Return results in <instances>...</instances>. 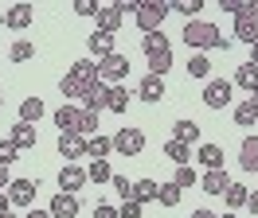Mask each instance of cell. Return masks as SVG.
<instances>
[{"label":"cell","instance_id":"1","mask_svg":"<svg viewBox=\"0 0 258 218\" xmlns=\"http://www.w3.org/2000/svg\"><path fill=\"white\" fill-rule=\"evenodd\" d=\"M180 35H184L188 51H208V47H215V51H227V47H231V39H227V35L215 28V24H208V20H188Z\"/></svg>","mask_w":258,"mask_h":218},{"label":"cell","instance_id":"2","mask_svg":"<svg viewBox=\"0 0 258 218\" xmlns=\"http://www.w3.org/2000/svg\"><path fill=\"white\" fill-rule=\"evenodd\" d=\"M168 12H172V4H164V0H141V8H137V28L145 31V35H153V31L164 28V20H168Z\"/></svg>","mask_w":258,"mask_h":218},{"label":"cell","instance_id":"3","mask_svg":"<svg viewBox=\"0 0 258 218\" xmlns=\"http://www.w3.org/2000/svg\"><path fill=\"white\" fill-rule=\"evenodd\" d=\"M98 78H102L106 86H121V82L129 78V55L113 51V55H106V59H98Z\"/></svg>","mask_w":258,"mask_h":218},{"label":"cell","instance_id":"4","mask_svg":"<svg viewBox=\"0 0 258 218\" xmlns=\"http://www.w3.org/2000/svg\"><path fill=\"white\" fill-rule=\"evenodd\" d=\"M235 39H242V43H258V4H242V12L235 16Z\"/></svg>","mask_w":258,"mask_h":218},{"label":"cell","instance_id":"5","mask_svg":"<svg viewBox=\"0 0 258 218\" xmlns=\"http://www.w3.org/2000/svg\"><path fill=\"white\" fill-rule=\"evenodd\" d=\"M110 140H113V152H121V156H137L141 148H145V129H133V125H129V129H117Z\"/></svg>","mask_w":258,"mask_h":218},{"label":"cell","instance_id":"6","mask_svg":"<svg viewBox=\"0 0 258 218\" xmlns=\"http://www.w3.org/2000/svg\"><path fill=\"white\" fill-rule=\"evenodd\" d=\"M231 90H235V86H231L227 78H211L208 86H204V105L208 109H227L231 105Z\"/></svg>","mask_w":258,"mask_h":218},{"label":"cell","instance_id":"7","mask_svg":"<svg viewBox=\"0 0 258 218\" xmlns=\"http://www.w3.org/2000/svg\"><path fill=\"white\" fill-rule=\"evenodd\" d=\"M59 156H63L67 164H75V160H82L86 156V137H79V133H59Z\"/></svg>","mask_w":258,"mask_h":218},{"label":"cell","instance_id":"8","mask_svg":"<svg viewBox=\"0 0 258 218\" xmlns=\"http://www.w3.org/2000/svg\"><path fill=\"white\" fill-rule=\"evenodd\" d=\"M8 199L16 206H35V179H12L8 183Z\"/></svg>","mask_w":258,"mask_h":218},{"label":"cell","instance_id":"9","mask_svg":"<svg viewBox=\"0 0 258 218\" xmlns=\"http://www.w3.org/2000/svg\"><path fill=\"white\" fill-rule=\"evenodd\" d=\"M106 101H110V86H106V82H94V86H86V93H82V109H86V113H98V109H106Z\"/></svg>","mask_w":258,"mask_h":218},{"label":"cell","instance_id":"10","mask_svg":"<svg viewBox=\"0 0 258 218\" xmlns=\"http://www.w3.org/2000/svg\"><path fill=\"white\" fill-rule=\"evenodd\" d=\"M94 20H98V31H110V35H117V31H121V24H125V16L117 12V4H102Z\"/></svg>","mask_w":258,"mask_h":218},{"label":"cell","instance_id":"11","mask_svg":"<svg viewBox=\"0 0 258 218\" xmlns=\"http://www.w3.org/2000/svg\"><path fill=\"white\" fill-rule=\"evenodd\" d=\"M51 218H75L79 214V195H71V191H59L55 199H51Z\"/></svg>","mask_w":258,"mask_h":218},{"label":"cell","instance_id":"12","mask_svg":"<svg viewBox=\"0 0 258 218\" xmlns=\"http://www.w3.org/2000/svg\"><path fill=\"white\" fill-rule=\"evenodd\" d=\"M67 74L75 78V82H82V86H94V82H102V78H98V62H94V59H75Z\"/></svg>","mask_w":258,"mask_h":218},{"label":"cell","instance_id":"13","mask_svg":"<svg viewBox=\"0 0 258 218\" xmlns=\"http://www.w3.org/2000/svg\"><path fill=\"white\" fill-rule=\"evenodd\" d=\"M137 97H141V101H149V105L164 101V78L145 74V78H141V86H137Z\"/></svg>","mask_w":258,"mask_h":218},{"label":"cell","instance_id":"14","mask_svg":"<svg viewBox=\"0 0 258 218\" xmlns=\"http://www.w3.org/2000/svg\"><path fill=\"white\" fill-rule=\"evenodd\" d=\"M200 187L208 195H223L231 187V175H227V168H208V175H200Z\"/></svg>","mask_w":258,"mask_h":218},{"label":"cell","instance_id":"15","mask_svg":"<svg viewBox=\"0 0 258 218\" xmlns=\"http://www.w3.org/2000/svg\"><path fill=\"white\" fill-rule=\"evenodd\" d=\"M32 20H35V8H32V4H12V8L4 12V24H8V28H16V31L32 28Z\"/></svg>","mask_w":258,"mask_h":218},{"label":"cell","instance_id":"16","mask_svg":"<svg viewBox=\"0 0 258 218\" xmlns=\"http://www.w3.org/2000/svg\"><path fill=\"white\" fill-rule=\"evenodd\" d=\"M8 140L16 144L20 152H28V148H35V125H28V121H16L12 129H8Z\"/></svg>","mask_w":258,"mask_h":218},{"label":"cell","instance_id":"17","mask_svg":"<svg viewBox=\"0 0 258 218\" xmlns=\"http://www.w3.org/2000/svg\"><path fill=\"white\" fill-rule=\"evenodd\" d=\"M82 183H86V168H79V164H63V171H59V187L63 191H82Z\"/></svg>","mask_w":258,"mask_h":218},{"label":"cell","instance_id":"18","mask_svg":"<svg viewBox=\"0 0 258 218\" xmlns=\"http://www.w3.org/2000/svg\"><path fill=\"white\" fill-rule=\"evenodd\" d=\"M79 117H82V109L71 105V101H63V105L55 109V125H59L63 133H79Z\"/></svg>","mask_w":258,"mask_h":218},{"label":"cell","instance_id":"19","mask_svg":"<svg viewBox=\"0 0 258 218\" xmlns=\"http://www.w3.org/2000/svg\"><path fill=\"white\" fill-rule=\"evenodd\" d=\"M86 47H90V55L106 59V55H113V35H110V31H98V28H94V35H86Z\"/></svg>","mask_w":258,"mask_h":218},{"label":"cell","instance_id":"20","mask_svg":"<svg viewBox=\"0 0 258 218\" xmlns=\"http://www.w3.org/2000/svg\"><path fill=\"white\" fill-rule=\"evenodd\" d=\"M231 86H242L246 93H254L258 90V66L254 62H242L239 70H235V82H231Z\"/></svg>","mask_w":258,"mask_h":218},{"label":"cell","instance_id":"21","mask_svg":"<svg viewBox=\"0 0 258 218\" xmlns=\"http://www.w3.org/2000/svg\"><path fill=\"white\" fill-rule=\"evenodd\" d=\"M110 152H113V140L110 137H102V133L86 137V156H90V160H106Z\"/></svg>","mask_w":258,"mask_h":218},{"label":"cell","instance_id":"22","mask_svg":"<svg viewBox=\"0 0 258 218\" xmlns=\"http://www.w3.org/2000/svg\"><path fill=\"white\" fill-rule=\"evenodd\" d=\"M239 164H242V171H258V137H246V140H242Z\"/></svg>","mask_w":258,"mask_h":218},{"label":"cell","instance_id":"23","mask_svg":"<svg viewBox=\"0 0 258 218\" xmlns=\"http://www.w3.org/2000/svg\"><path fill=\"white\" fill-rule=\"evenodd\" d=\"M164 156H168V160H172V164H192V144H184V140H168V144H164Z\"/></svg>","mask_w":258,"mask_h":218},{"label":"cell","instance_id":"24","mask_svg":"<svg viewBox=\"0 0 258 218\" xmlns=\"http://www.w3.org/2000/svg\"><path fill=\"white\" fill-rule=\"evenodd\" d=\"M168 66H172V47H164V51H153V55H149V74L164 78V74H168Z\"/></svg>","mask_w":258,"mask_h":218},{"label":"cell","instance_id":"25","mask_svg":"<svg viewBox=\"0 0 258 218\" xmlns=\"http://www.w3.org/2000/svg\"><path fill=\"white\" fill-rule=\"evenodd\" d=\"M196 160H200L204 168H223V148H219V144H200Z\"/></svg>","mask_w":258,"mask_h":218},{"label":"cell","instance_id":"26","mask_svg":"<svg viewBox=\"0 0 258 218\" xmlns=\"http://www.w3.org/2000/svg\"><path fill=\"white\" fill-rule=\"evenodd\" d=\"M211 74V59L204 51H192L188 55V78H208Z\"/></svg>","mask_w":258,"mask_h":218},{"label":"cell","instance_id":"27","mask_svg":"<svg viewBox=\"0 0 258 218\" xmlns=\"http://www.w3.org/2000/svg\"><path fill=\"white\" fill-rule=\"evenodd\" d=\"M200 133H204V129H200L196 121H176L172 125V140H184V144H196Z\"/></svg>","mask_w":258,"mask_h":218},{"label":"cell","instance_id":"28","mask_svg":"<svg viewBox=\"0 0 258 218\" xmlns=\"http://www.w3.org/2000/svg\"><path fill=\"white\" fill-rule=\"evenodd\" d=\"M157 191H161V183H157V179H137V183H133V199L145 206V202L157 199Z\"/></svg>","mask_w":258,"mask_h":218},{"label":"cell","instance_id":"29","mask_svg":"<svg viewBox=\"0 0 258 218\" xmlns=\"http://www.w3.org/2000/svg\"><path fill=\"white\" fill-rule=\"evenodd\" d=\"M39 117H43V101H39V97H24V101H20V121L35 125Z\"/></svg>","mask_w":258,"mask_h":218},{"label":"cell","instance_id":"30","mask_svg":"<svg viewBox=\"0 0 258 218\" xmlns=\"http://www.w3.org/2000/svg\"><path fill=\"white\" fill-rule=\"evenodd\" d=\"M254 121H258V109H254V101L246 97L242 105H235V125H242V129H254Z\"/></svg>","mask_w":258,"mask_h":218},{"label":"cell","instance_id":"31","mask_svg":"<svg viewBox=\"0 0 258 218\" xmlns=\"http://www.w3.org/2000/svg\"><path fill=\"white\" fill-rule=\"evenodd\" d=\"M172 183H176L180 191H188V187H196V183H200V175H196V168H192V164H180V168H176V175H172Z\"/></svg>","mask_w":258,"mask_h":218},{"label":"cell","instance_id":"32","mask_svg":"<svg viewBox=\"0 0 258 218\" xmlns=\"http://www.w3.org/2000/svg\"><path fill=\"white\" fill-rule=\"evenodd\" d=\"M106 109H113V113H125V109H129V90H125V86H110V101H106Z\"/></svg>","mask_w":258,"mask_h":218},{"label":"cell","instance_id":"33","mask_svg":"<svg viewBox=\"0 0 258 218\" xmlns=\"http://www.w3.org/2000/svg\"><path fill=\"white\" fill-rule=\"evenodd\" d=\"M86 179H94V183H110L113 179V171L106 160H90V168H86Z\"/></svg>","mask_w":258,"mask_h":218},{"label":"cell","instance_id":"34","mask_svg":"<svg viewBox=\"0 0 258 218\" xmlns=\"http://www.w3.org/2000/svg\"><path fill=\"white\" fill-rule=\"evenodd\" d=\"M223 199H227V206H246V199H250V191H246L242 183H231V187L223 191Z\"/></svg>","mask_w":258,"mask_h":218},{"label":"cell","instance_id":"35","mask_svg":"<svg viewBox=\"0 0 258 218\" xmlns=\"http://www.w3.org/2000/svg\"><path fill=\"white\" fill-rule=\"evenodd\" d=\"M59 93L71 101V97H82V93H86V86H82V82H75L71 74H63V78H59Z\"/></svg>","mask_w":258,"mask_h":218},{"label":"cell","instance_id":"36","mask_svg":"<svg viewBox=\"0 0 258 218\" xmlns=\"http://www.w3.org/2000/svg\"><path fill=\"white\" fill-rule=\"evenodd\" d=\"M172 12L188 16V20H200V12H204V0H176V4H172Z\"/></svg>","mask_w":258,"mask_h":218},{"label":"cell","instance_id":"37","mask_svg":"<svg viewBox=\"0 0 258 218\" xmlns=\"http://www.w3.org/2000/svg\"><path fill=\"white\" fill-rule=\"evenodd\" d=\"M32 55H35V47L28 43V39H16V43H12V51H8V59H12V62H28Z\"/></svg>","mask_w":258,"mask_h":218},{"label":"cell","instance_id":"38","mask_svg":"<svg viewBox=\"0 0 258 218\" xmlns=\"http://www.w3.org/2000/svg\"><path fill=\"white\" fill-rule=\"evenodd\" d=\"M157 202H161V206H176V202H180V187H176V183H161Z\"/></svg>","mask_w":258,"mask_h":218},{"label":"cell","instance_id":"39","mask_svg":"<svg viewBox=\"0 0 258 218\" xmlns=\"http://www.w3.org/2000/svg\"><path fill=\"white\" fill-rule=\"evenodd\" d=\"M98 133V113H86L82 109V117H79V137H94Z\"/></svg>","mask_w":258,"mask_h":218},{"label":"cell","instance_id":"40","mask_svg":"<svg viewBox=\"0 0 258 218\" xmlns=\"http://www.w3.org/2000/svg\"><path fill=\"white\" fill-rule=\"evenodd\" d=\"M141 47H145V55H153V51H164V47H168V39H164V31H153V35H145V39H141Z\"/></svg>","mask_w":258,"mask_h":218},{"label":"cell","instance_id":"41","mask_svg":"<svg viewBox=\"0 0 258 218\" xmlns=\"http://www.w3.org/2000/svg\"><path fill=\"white\" fill-rule=\"evenodd\" d=\"M141 214H145V206H141L137 199H125L121 206H117V218H141Z\"/></svg>","mask_w":258,"mask_h":218},{"label":"cell","instance_id":"42","mask_svg":"<svg viewBox=\"0 0 258 218\" xmlns=\"http://www.w3.org/2000/svg\"><path fill=\"white\" fill-rule=\"evenodd\" d=\"M16 156H20V148H16V144H12V140H4V137H0V164L8 168V164H12Z\"/></svg>","mask_w":258,"mask_h":218},{"label":"cell","instance_id":"43","mask_svg":"<svg viewBox=\"0 0 258 218\" xmlns=\"http://www.w3.org/2000/svg\"><path fill=\"white\" fill-rule=\"evenodd\" d=\"M110 183H113V191H117V195H121V202H125V199H133V183H129L125 175H113Z\"/></svg>","mask_w":258,"mask_h":218},{"label":"cell","instance_id":"44","mask_svg":"<svg viewBox=\"0 0 258 218\" xmlns=\"http://www.w3.org/2000/svg\"><path fill=\"white\" fill-rule=\"evenodd\" d=\"M98 8L102 4H94V0H75V12L79 16H98Z\"/></svg>","mask_w":258,"mask_h":218},{"label":"cell","instance_id":"45","mask_svg":"<svg viewBox=\"0 0 258 218\" xmlns=\"http://www.w3.org/2000/svg\"><path fill=\"white\" fill-rule=\"evenodd\" d=\"M137 8H141V0H117V12L121 16H137Z\"/></svg>","mask_w":258,"mask_h":218},{"label":"cell","instance_id":"46","mask_svg":"<svg viewBox=\"0 0 258 218\" xmlns=\"http://www.w3.org/2000/svg\"><path fill=\"white\" fill-rule=\"evenodd\" d=\"M94 218H117V206H110V202H98V206H94Z\"/></svg>","mask_w":258,"mask_h":218},{"label":"cell","instance_id":"47","mask_svg":"<svg viewBox=\"0 0 258 218\" xmlns=\"http://www.w3.org/2000/svg\"><path fill=\"white\" fill-rule=\"evenodd\" d=\"M242 4H246V0H219V8H223V12H231V16H239Z\"/></svg>","mask_w":258,"mask_h":218},{"label":"cell","instance_id":"48","mask_svg":"<svg viewBox=\"0 0 258 218\" xmlns=\"http://www.w3.org/2000/svg\"><path fill=\"white\" fill-rule=\"evenodd\" d=\"M8 183H12V175H8V168L0 164V191H8Z\"/></svg>","mask_w":258,"mask_h":218},{"label":"cell","instance_id":"49","mask_svg":"<svg viewBox=\"0 0 258 218\" xmlns=\"http://www.w3.org/2000/svg\"><path fill=\"white\" fill-rule=\"evenodd\" d=\"M246 210H250V214H258V191H250V199H246Z\"/></svg>","mask_w":258,"mask_h":218},{"label":"cell","instance_id":"50","mask_svg":"<svg viewBox=\"0 0 258 218\" xmlns=\"http://www.w3.org/2000/svg\"><path fill=\"white\" fill-rule=\"evenodd\" d=\"M192 218H219L215 210H208V206H200V210H192Z\"/></svg>","mask_w":258,"mask_h":218},{"label":"cell","instance_id":"51","mask_svg":"<svg viewBox=\"0 0 258 218\" xmlns=\"http://www.w3.org/2000/svg\"><path fill=\"white\" fill-rule=\"evenodd\" d=\"M24 218H51V210H35V206H28V214Z\"/></svg>","mask_w":258,"mask_h":218},{"label":"cell","instance_id":"52","mask_svg":"<svg viewBox=\"0 0 258 218\" xmlns=\"http://www.w3.org/2000/svg\"><path fill=\"white\" fill-rule=\"evenodd\" d=\"M8 206H12V199H8V191H0V214H4Z\"/></svg>","mask_w":258,"mask_h":218},{"label":"cell","instance_id":"53","mask_svg":"<svg viewBox=\"0 0 258 218\" xmlns=\"http://www.w3.org/2000/svg\"><path fill=\"white\" fill-rule=\"evenodd\" d=\"M246 62H254V66H258V43L250 47V59H246Z\"/></svg>","mask_w":258,"mask_h":218},{"label":"cell","instance_id":"54","mask_svg":"<svg viewBox=\"0 0 258 218\" xmlns=\"http://www.w3.org/2000/svg\"><path fill=\"white\" fill-rule=\"evenodd\" d=\"M250 101H254V109H258V90H254V93H250Z\"/></svg>","mask_w":258,"mask_h":218},{"label":"cell","instance_id":"55","mask_svg":"<svg viewBox=\"0 0 258 218\" xmlns=\"http://www.w3.org/2000/svg\"><path fill=\"white\" fill-rule=\"evenodd\" d=\"M0 218H16V214H12V210H4V214H0Z\"/></svg>","mask_w":258,"mask_h":218},{"label":"cell","instance_id":"56","mask_svg":"<svg viewBox=\"0 0 258 218\" xmlns=\"http://www.w3.org/2000/svg\"><path fill=\"white\" fill-rule=\"evenodd\" d=\"M0 105H4V90H0Z\"/></svg>","mask_w":258,"mask_h":218},{"label":"cell","instance_id":"57","mask_svg":"<svg viewBox=\"0 0 258 218\" xmlns=\"http://www.w3.org/2000/svg\"><path fill=\"white\" fill-rule=\"evenodd\" d=\"M219 218H235V214H219Z\"/></svg>","mask_w":258,"mask_h":218}]
</instances>
